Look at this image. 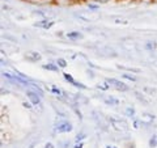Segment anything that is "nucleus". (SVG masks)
Masks as SVG:
<instances>
[{
  "mask_svg": "<svg viewBox=\"0 0 157 148\" xmlns=\"http://www.w3.org/2000/svg\"><path fill=\"white\" fill-rule=\"evenodd\" d=\"M147 49H148V50H155V49H156V42H153V41L148 42V43H147Z\"/></svg>",
  "mask_w": 157,
  "mask_h": 148,
  "instance_id": "6ab92c4d",
  "label": "nucleus"
},
{
  "mask_svg": "<svg viewBox=\"0 0 157 148\" xmlns=\"http://www.w3.org/2000/svg\"><path fill=\"white\" fill-rule=\"evenodd\" d=\"M118 68H121V70H127V71H131V72H140L139 68H128V67H123V66H118Z\"/></svg>",
  "mask_w": 157,
  "mask_h": 148,
  "instance_id": "2eb2a0df",
  "label": "nucleus"
},
{
  "mask_svg": "<svg viewBox=\"0 0 157 148\" xmlns=\"http://www.w3.org/2000/svg\"><path fill=\"white\" fill-rule=\"evenodd\" d=\"M157 146V136L155 135V136H152V139L149 140V147H152V148H155Z\"/></svg>",
  "mask_w": 157,
  "mask_h": 148,
  "instance_id": "dca6fc26",
  "label": "nucleus"
},
{
  "mask_svg": "<svg viewBox=\"0 0 157 148\" xmlns=\"http://www.w3.org/2000/svg\"><path fill=\"white\" fill-rule=\"evenodd\" d=\"M105 102L107 103V105H118V103H119V101H118L117 100V98L115 97H106L105 98Z\"/></svg>",
  "mask_w": 157,
  "mask_h": 148,
  "instance_id": "9d476101",
  "label": "nucleus"
},
{
  "mask_svg": "<svg viewBox=\"0 0 157 148\" xmlns=\"http://www.w3.org/2000/svg\"><path fill=\"white\" fill-rule=\"evenodd\" d=\"M22 106L26 107V109H30V107H32V105H30L29 102H22Z\"/></svg>",
  "mask_w": 157,
  "mask_h": 148,
  "instance_id": "4be33fe9",
  "label": "nucleus"
},
{
  "mask_svg": "<svg viewBox=\"0 0 157 148\" xmlns=\"http://www.w3.org/2000/svg\"><path fill=\"white\" fill-rule=\"evenodd\" d=\"M155 119V117L152 114H148V113H144L143 115H141L140 118V122L144 123V125H149V123H152V121Z\"/></svg>",
  "mask_w": 157,
  "mask_h": 148,
  "instance_id": "423d86ee",
  "label": "nucleus"
},
{
  "mask_svg": "<svg viewBox=\"0 0 157 148\" xmlns=\"http://www.w3.org/2000/svg\"><path fill=\"white\" fill-rule=\"evenodd\" d=\"M43 68H45V70H48V71L58 72L59 66L58 64H54V63H47V64H43Z\"/></svg>",
  "mask_w": 157,
  "mask_h": 148,
  "instance_id": "1a4fd4ad",
  "label": "nucleus"
},
{
  "mask_svg": "<svg viewBox=\"0 0 157 148\" xmlns=\"http://www.w3.org/2000/svg\"><path fill=\"white\" fill-rule=\"evenodd\" d=\"M82 139H85V134H84V132H81V134H77L76 142H80V140H82Z\"/></svg>",
  "mask_w": 157,
  "mask_h": 148,
  "instance_id": "aec40b11",
  "label": "nucleus"
},
{
  "mask_svg": "<svg viewBox=\"0 0 157 148\" xmlns=\"http://www.w3.org/2000/svg\"><path fill=\"white\" fill-rule=\"evenodd\" d=\"M82 147H84V146H82V143H76V144H75V148H82Z\"/></svg>",
  "mask_w": 157,
  "mask_h": 148,
  "instance_id": "5701e85b",
  "label": "nucleus"
},
{
  "mask_svg": "<svg viewBox=\"0 0 157 148\" xmlns=\"http://www.w3.org/2000/svg\"><path fill=\"white\" fill-rule=\"evenodd\" d=\"M106 148H117V147H114V146H107Z\"/></svg>",
  "mask_w": 157,
  "mask_h": 148,
  "instance_id": "a878e982",
  "label": "nucleus"
},
{
  "mask_svg": "<svg viewBox=\"0 0 157 148\" xmlns=\"http://www.w3.org/2000/svg\"><path fill=\"white\" fill-rule=\"evenodd\" d=\"M110 123H111V126L114 127L117 131H121V132L128 131V125H127L124 121H122V119H117V118H110Z\"/></svg>",
  "mask_w": 157,
  "mask_h": 148,
  "instance_id": "f257e3e1",
  "label": "nucleus"
},
{
  "mask_svg": "<svg viewBox=\"0 0 157 148\" xmlns=\"http://www.w3.org/2000/svg\"><path fill=\"white\" fill-rule=\"evenodd\" d=\"M88 7H89V9H92V11H97L98 7L96 6V4H88Z\"/></svg>",
  "mask_w": 157,
  "mask_h": 148,
  "instance_id": "412c9836",
  "label": "nucleus"
},
{
  "mask_svg": "<svg viewBox=\"0 0 157 148\" xmlns=\"http://www.w3.org/2000/svg\"><path fill=\"white\" fill-rule=\"evenodd\" d=\"M96 3H101V4H105V3H107L109 0H94Z\"/></svg>",
  "mask_w": 157,
  "mask_h": 148,
  "instance_id": "b1692460",
  "label": "nucleus"
},
{
  "mask_svg": "<svg viewBox=\"0 0 157 148\" xmlns=\"http://www.w3.org/2000/svg\"><path fill=\"white\" fill-rule=\"evenodd\" d=\"M106 81L109 83L113 88H115L117 91H121V92L128 91V87H127L124 83H122V81H119V80H117V79H107Z\"/></svg>",
  "mask_w": 157,
  "mask_h": 148,
  "instance_id": "f03ea898",
  "label": "nucleus"
},
{
  "mask_svg": "<svg viewBox=\"0 0 157 148\" xmlns=\"http://www.w3.org/2000/svg\"><path fill=\"white\" fill-rule=\"evenodd\" d=\"M52 25H54V21H47V20H43V21L36 24V26H38V28H43V29H50Z\"/></svg>",
  "mask_w": 157,
  "mask_h": 148,
  "instance_id": "0eeeda50",
  "label": "nucleus"
},
{
  "mask_svg": "<svg viewBox=\"0 0 157 148\" xmlns=\"http://www.w3.org/2000/svg\"><path fill=\"white\" fill-rule=\"evenodd\" d=\"M45 148H55V147H54V144H51V143H47L45 146Z\"/></svg>",
  "mask_w": 157,
  "mask_h": 148,
  "instance_id": "393cba45",
  "label": "nucleus"
},
{
  "mask_svg": "<svg viewBox=\"0 0 157 148\" xmlns=\"http://www.w3.org/2000/svg\"><path fill=\"white\" fill-rule=\"evenodd\" d=\"M67 37L70 38V39H72V41H75V39L82 38V34L78 33V32H70V33H67Z\"/></svg>",
  "mask_w": 157,
  "mask_h": 148,
  "instance_id": "6e6552de",
  "label": "nucleus"
},
{
  "mask_svg": "<svg viewBox=\"0 0 157 148\" xmlns=\"http://www.w3.org/2000/svg\"><path fill=\"white\" fill-rule=\"evenodd\" d=\"M63 76H64V79H66V80H67L68 83H71L72 85H75V84H76L75 79H73V77H72L71 75H68V73H63Z\"/></svg>",
  "mask_w": 157,
  "mask_h": 148,
  "instance_id": "f8f14e48",
  "label": "nucleus"
},
{
  "mask_svg": "<svg viewBox=\"0 0 157 148\" xmlns=\"http://www.w3.org/2000/svg\"><path fill=\"white\" fill-rule=\"evenodd\" d=\"M123 77L127 79V80H131V81H136L137 80L134 75H128V73H123Z\"/></svg>",
  "mask_w": 157,
  "mask_h": 148,
  "instance_id": "f3484780",
  "label": "nucleus"
},
{
  "mask_svg": "<svg viewBox=\"0 0 157 148\" xmlns=\"http://www.w3.org/2000/svg\"><path fill=\"white\" fill-rule=\"evenodd\" d=\"M55 129H56V131H58V132H70V131H72L73 126L71 125L70 122L63 121V122H59V123H58Z\"/></svg>",
  "mask_w": 157,
  "mask_h": 148,
  "instance_id": "7ed1b4c3",
  "label": "nucleus"
},
{
  "mask_svg": "<svg viewBox=\"0 0 157 148\" xmlns=\"http://www.w3.org/2000/svg\"><path fill=\"white\" fill-rule=\"evenodd\" d=\"M25 58L28 59V60H30V62H37V60L41 59V55H39L38 53H36V51H29L25 55Z\"/></svg>",
  "mask_w": 157,
  "mask_h": 148,
  "instance_id": "39448f33",
  "label": "nucleus"
},
{
  "mask_svg": "<svg viewBox=\"0 0 157 148\" xmlns=\"http://www.w3.org/2000/svg\"><path fill=\"white\" fill-rule=\"evenodd\" d=\"M56 64L60 67V68H64V67H67V62L64 60V59L59 58V59H58V62H56Z\"/></svg>",
  "mask_w": 157,
  "mask_h": 148,
  "instance_id": "4468645a",
  "label": "nucleus"
},
{
  "mask_svg": "<svg viewBox=\"0 0 157 148\" xmlns=\"http://www.w3.org/2000/svg\"><path fill=\"white\" fill-rule=\"evenodd\" d=\"M135 95H136V97H137V100H140L141 102H144V103H148V101H147L145 98H144V96H143V95H140L139 92H136Z\"/></svg>",
  "mask_w": 157,
  "mask_h": 148,
  "instance_id": "a211bd4d",
  "label": "nucleus"
},
{
  "mask_svg": "<svg viewBox=\"0 0 157 148\" xmlns=\"http://www.w3.org/2000/svg\"><path fill=\"white\" fill-rule=\"evenodd\" d=\"M26 96H28V98L30 100V102L33 103V105H39V103H41V96H39L37 92L29 89L26 92Z\"/></svg>",
  "mask_w": 157,
  "mask_h": 148,
  "instance_id": "20e7f679",
  "label": "nucleus"
},
{
  "mask_svg": "<svg viewBox=\"0 0 157 148\" xmlns=\"http://www.w3.org/2000/svg\"><path fill=\"white\" fill-rule=\"evenodd\" d=\"M97 88L98 89H102V91H106V89H109L110 88V84L109 83H101V84H97Z\"/></svg>",
  "mask_w": 157,
  "mask_h": 148,
  "instance_id": "9b49d317",
  "label": "nucleus"
},
{
  "mask_svg": "<svg viewBox=\"0 0 157 148\" xmlns=\"http://www.w3.org/2000/svg\"><path fill=\"white\" fill-rule=\"evenodd\" d=\"M124 113H126L127 117H134L135 115V109H134V107H127Z\"/></svg>",
  "mask_w": 157,
  "mask_h": 148,
  "instance_id": "ddd939ff",
  "label": "nucleus"
}]
</instances>
